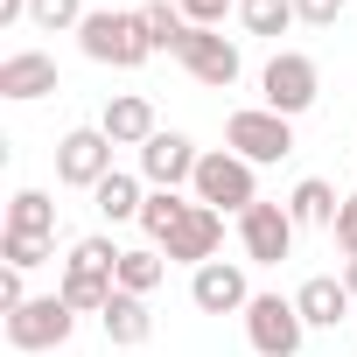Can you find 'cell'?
<instances>
[{
    "label": "cell",
    "mask_w": 357,
    "mask_h": 357,
    "mask_svg": "<svg viewBox=\"0 0 357 357\" xmlns=\"http://www.w3.org/2000/svg\"><path fill=\"white\" fill-rule=\"evenodd\" d=\"M140 22H147V43H154V50L183 56V43H190V15L175 8V0H147V8H140Z\"/></svg>",
    "instance_id": "20"
},
{
    "label": "cell",
    "mask_w": 357,
    "mask_h": 357,
    "mask_svg": "<svg viewBox=\"0 0 357 357\" xmlns=\"http://www.w3.org/2000/svg\"><path fill=\"white\" fill-rule=\"evenodd\" d=\"M343 8H350V0H294V15H301L308 29H329V22H336Z\"/></svg>",
    "instance_id": "30"
},
{
    "label": "cell",
    "mask_w": 357,
    "mask_h": 357,
    "mask_svg": "<svg viewBox=\"0 0 357 357\" xmlns=\"http://www.w3.org/2000/svg\"><path fill=\"white\" fill-rule=\"evenodd\" d=\"M197 161H204L197 140H190V133H168V126L140 147V175H147L154 190H183V183H197Z\"/></svg>",
    "instance_id": "12"
},
{
    "label": "cell",
    "mask_w": 357,
    "mask_h": 357,
    "mask_svg": "<svg viewBox=\"0 0 357 357\" xmlns=\"http://www.w3.org/2000/svg\"><path fill=\"white\" fill-rule=\"evenodd\" d=\"M56 294H63L77 315H105V301L119 294V280H112V273H91V266H70V259H63V280H56Z\"/></svg>",
    "instance_id": "17"
},
{
    "label": "cell",
    "mask_w": 357,
    "mask_h": 357,
    "mask_svg": "<svg viewBox=\"0 0 357 357\" xmlns=\"http://www.w3.org/2000/svg\"><path fill=\"white\" fill-rule=\"evenodd\" d=\"M238 22L245 36H287L301 15H294V0H238Z\"/></svg>",
    "instance_id": "24"
},
{
    "label": "cell",
    "mask_w": 357,
    "mask_h": 357,
    "mask_svg": "<svg viewBox=\"0 0 357 357\" xmlns=\"http://www.w3.org/2000/svg\"><path fill=\"white\" fill-rule=\"evenodd\" d=\"M218 245H225V218H218L211 204H190L183 225L161 238V259H168V266H211Z\"/></svg>",
    "instance_id": "10"
},
{
    "label": "cell",
    "mask_w": 357,
    "mask_h": 357,
    "mask_svg": "<svg viewBox=\"0 0 357 357\" xmlns=\"http://www.w3.org/2000/svg\"><path fill=\"white\" fill-rule=\"evenodd\" d=\"M29 301V287H22V266H8V273H0V315H15Z\"/></svg>",
    "instance_id": "31"
},
{
    "label": "cell",
    "mask_w": 357,
    "mask_h": 357,
    "mask_svg": "<svg viewBox=\"0 0 357 357\" xmlns=\"http://www.w3.org/2000/svg\"><path fill=\"white\" fill-rule=\"evenodd\" d=\"M294 218H287V204H252L245 218H238V245H245V266H280L287 252H294Z\"/></svg>",
    "instance_id": "9"
},
{
    "label": "cell",
    "mask_w": 357,
    "mask_h": 357,
    "mask_svg": "<svg viewBox=\"0 0 357 357\" xmlns=\"http://www.w3.org/2000/svg\"><path fill=\"white\" fill-rule=\"evenodd\" d=\"M294 308H301V322H308V329H336V322L350 315V287H343V280H329V273H315V280H301V287H294Z\"/></svg>",
    "instance_id": "15"
},
{
    "label": "cell",
    "mask_w": 357,
    "mask_h": 357,
    "mask_svg": "<svg viewBox=\"0 0 357 357\" xmlns=\"http://www.w3.org/2000/svg\"><path fill=\"white\" fill-rule=\"evenodd\" d=\"M197 204H211L218 218L231 211V218H245L252 204H259V183H252V161H238L231 147H211L204 161H197Z\"/></svg>",
    "instance_id": "2"
},
{
    "label": "cell",
    "mask_w": 357,
    "mask_h": 357,
    "mask_svg": "<svg viewBox=\"0 0 357 357\" xmlns=\"http://www.w3.org/2000/svg\"><path fill=\"white\" fill-rule=\"evenodd\" d=\"M15 22H29V0H0V29H15Z\"/></svg>",
    "instance_id": "32"
},
{
    "label": "cell",
    "mask_w": 357,
    "mask_h": 357,
    "mask_svg": "<svg viewBox=\"0 0 357 357\" xmlns=\"http://www.w3.org/2000/svg\"><path fill=\"white\" fill-rule=\"evenodd\" d=\"M98 329H105V343H119V350H140V343L154 336L147 294H112V301H105V315H98Z\"/></svg>",
    "instance_id": "16"
},
{
    "label": "cell",
    "mask_w": 357,
    "mask_h": 357,
    "mask_svg": "<svg viewBox=\"0 0 357 357\" xmlns=\"http://www.w3.org/2000/svg\"><path fill=\"white\" fill-rule=\"evenodd\" d=\"M70 329H77V308L63 294H29L8 315V343L15 350H56V343H70Z\"/></svg>",
    "instance_id": "6"
},
{
    "label": "cell",
    "mask_w": 357,
    "mask_h": 357,
    "mask_svg": "<svg viewBox=\"0 0 357 357\" xmlns=\"http://www.w3.org/2000/svg\"><path fill=\"white\" fill-rule=\"evenodd\" d=\"M50 91H56V56H43V50L0 56V98L29 105V98H50Z\"/></svg>",
    "instance_id": "13"
},
{
    "label": "cell",
    "mask_w": 357,
    "mask_h": 357,
    "mask_svg": "<svg viewBox=\"0 0 357 357\" xmlns=\"http://www.w3.org/2000/svg\"><path fill=\"white\" fill-rule=\"evenodd\" d=\"M190 301H197L204 315H245V308H252V280H245L238 259H211V266L190 273Z\"/></svg>",
    "instance_id": "11"
},
{
    "label": "cell",
    "mask_w": 357,
    "mask_h": 357,
    "mask_svg": "<svg viewBox=\"0 0 357 357\" xmlns=\"http://www.w3.org/2000/svg\"><path fill=\"white\" fill-rule=\"evenodd\" d=\"M91 204H98V218H105V225H126V218H140V211H147V190L133 183V175H119V168H112L105 183L91 190Z\"/></svg>",
    "instance_id": "19"
},
{
    "label": "cell",
    "mask_w": 357,
    "mask_h": 357,
    "mask_svg": "<svg viewBox=\"0 0 357 357\" xmlns=\"http://www.w3.org/2000/svg\"><path fill=\"white\" fill-rule=\"evenodd\" d=\"M98 126H105V140H112V147H147V140L161 133V126H154V105H147L140 91H119V98L105 105V119H98Z\"/></svg>",
    "instance_id": "14"
},
{
    "label": "cell",
    "mask_w": 357,
    "mask_h": 357,
    "mask_svg": "<svg viewBox=\"0 0 357 357\" xmlns=\"http://www.w3.org/2000/svg\"><path fill=\"white\" fill-rule=\"evenodd\" d=\"M175 8H183L190 15V29H218L231 8H238V0H175Z\"/></svg>",
    "instance_id": "28"
},
{
    "label": "cell",
    "mask_w": 357,
    "mask_h": 357,
    "mask_svg": "<svg viewBox=\"0 0 357 357\" xmlns=\"http://www.w3.org/2000/svg\"><path fill=\"white\" fill-rule=\"evenodd\" d=\"M225 147H231L238 161H252V168L287 161V154H294V119H280V112H266V105H245V112L225 119Z\"/></svg>",
    "instance_id": "3"
},
{
    "label": "cell",
    "mask_w": 357,
    "mask_h": 357,
    "mask_svg": "<svg viewBox=\"0 0 357 357\" xmlns=\"http://www.w3.org/2000/svg\"><path fill=\"white\" fill-rule=\"evenodd\" d=\"M245 336H252L259 357H301L308 322H301L294 294H287V301H280V294H252V308H245Z\"/></svg>",
    "instance_id": "5"
},
{
    "label": "cell",
    "mask_w": 357,
    "mask_h": 357,
    "mask_svg": "<svg viewBox=\"0 0 357 357\" xmlns=\"http://www.w3.org/2000/svg\"><path fill=\"white\" fill-rule=\"evenodd\" d=\"M336 245H343V259H357V197H343V211H336Z\"/></svg>",
    "instance_id": "29"
},
{
    "label": "cell",
    "mask_w": 357,
    "mask_h": 357,
    "mask_svg": "<svg viewBox=\"0 0 357 357\" xmlns=\"http://www.w3.org/2000/svg\"><path fill=\"white\" fill-rule=\"evenodd\" d=\"M343 287H350V301H357V259H343V273H336Z\"/></svg>",
    "instance_id": "33"
},
{
    "label": "cell",
    "mask_w": 357,
    "mask_h": 357,
    "mask_svg": "<svg viewBox=\"0 0 357 357\" xmlns=\"http://www.w3.org/2000/svg\"><path fill=\"white\" fill-rule=\"evenodd\" d=\"M183 63L197 84H211V91H231L238 77H245V56H238V43L231 36H218V29H190V43H183Z\"/></svg>",
    "instance_id": "8"
},
{
    "label": "cell",
    "mask_w": 357,
    "mask_h": 357,
    "mask_svg": "<svg viewBox=\"0 0 357 357\" xmlns=\"http://www.w3.org/2000/svg\"><path fill=\"white\" fill-rule=\"evenodd\" d=\"M197 197H183V190H154L147 197V211H140V231H147V245H161L175 225H183V211H190Z\"/></svg>",
    "instance_id": "23"
},
{
    "label": "cell",
    "mask_w": 357,
    "mask_h": 357,
    "mask_svg": "<svg viewBox=\"0 0 357 357\" xmlns=\"http://www.w3.org/2000/svg\"><path fill=\"white\" fill-rule=\"evenodd\" d=\"M29 22L36 29H84V0H29Z\"/></svg>",
    "instance_id": "27"
},
{
    "label": "cell",
    "mask_w": 357,
    "mask_h": 357,
    "mask_svg": "<svg viewBox=\"0 0 357 357\" xmlns=\"http://www.w3.org/2000/svg\"><path fill=\"white\" fill-rule=\"evenodd\" d=\"M259 91H266V112H280V119H301V112L322 98V70H315V56H301V50H280V56L266 63Z\"/></svg>",
    "instance_id": "4"
},
{
    "label": "cell",
    "mask_w": 357,
    "mask_h": 357,
    "mask_svg": "<svg viewBox=\"0 0 357 357\" xmlns=\"http://www.w3.org/2000/svg\"><path fill=\"white\" fill-rule=\"evenodd\" d=\"M119 252H126V245H112L105 231H91V238L70 245V266H91V273H112V280H119Z\"/></svg>",
    "instance_id": "25"
},
{
    "label": "cell",
    "mask_w": 357,
    "mask_h": 357,
    "mask_svg": "<svg viewBox=\"0 0 357 357\" xmlns=\"http://www.w3.org/2000/svg\"><path fill=\"white\" fill-rule=\"evenodd\" d=\"M0 259H8V266H22V273H36V266H50V238H29V231H0Z\"/></svg>",
    "instance_id": "26"
},
{
    "label": "cell",
    "mask_w": 357,
    "mask_h": 357,
    "mask_svg": "<svg viewBox=\"0 0 357 357\" xmlns=\"http://www.w3.org/2000/svg\"><path fill=\"white\" fill-rule=\"evenodd\" d=\"M8 231H29V238H56V204L43 190H22L8 204Z\"/></svg>",
    "instance_id": "22"
},
{
    "label": "cell",
    "mask_w": 357,
    "mask_h": 357,
    "mask_svg": "<svg viewBox=\"0 0 357 357\" xmlns=\"http://www.w3.org/2000/svg\"><path fill=\"white\" fill-rule=\"evenodd\" d=\"M77 50H84L91 63H112V70H140V63L154 56L140 8H133V15H126V8H98V15H84V29H77Z\"/></svg>",
    "instance_id": "1"
},
{
    "label": "cell",
    "mask_w": 357,
    "mask_h": 357,
    "mask_svg": "<svg viewBox=\"0 0 357 357\" xmlns=\"http://www.w3.org/2000/svg\"><path fill=\"white\" fill-rule=\"evenodd\" d=\"M112 175V140H105V126H70L63 140H56V183L63 190H98Z\"/></svg>",
    "instance_id": "7"
},
{
    "label": "cell",
    "mask_w": 357,
    "mask_h": 357,
    "mask_svg": "<svg viewBox=\"0 0 357 357\" xmlns=\"http://www.w3.org/2000/svg\"><path fill=\"white\" fill-rule=\"evenodd\" d=\"M161 280H168L161 245H133V252H119V294H154Z\"/></svg>",
    "instance_id": "21"
},
{
    "label": "cell",
    "mask_w": 357,
    "mask_h": 357,
    "mask_svg": "<svg viewBox=\"0 0 357 357\" xmlns=\"http://www.w3.org/2000/svg\"><path fill=\"white\" fill-rule=\"evenodd\" d=\"M336 211H343V197L322 183V175H301L294 197H287V218H294V225H322V231H329V225H336Z\"/></svg>",
    "instance_id": "18"
}]
</instances>
